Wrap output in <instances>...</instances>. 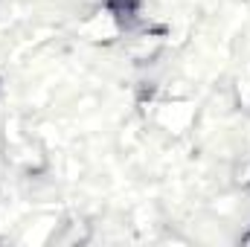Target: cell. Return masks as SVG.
Wrapping results in <instances>:
<instances>
[{
  "instance_id": "1",
  "label": "cell",
  "mask_w": 250,
  "mask_h": 247,
  "mask_svg": "<svg viewBox=\"0 0 250 247\" xmlns=\"http://www.w3.org/2000/svg\"><path fill=\"white\" fill-rule=\"evenodd\" d=\"M146 117L151 120V125L169 137H184L187 131H192V125L198 120V105L187 99V96H157L148 108Z\"/></svg>"
},
{
  "instance_id": "2",
  "label": "cell",
  "mask_w": 250,
  "mask_h": 247,
  "mask_svg": "<svg viewBox=\"0 0 250 247\" xmlns=\"http://www.w3.org/2000/svg\"><path fill=\"white\" fill-rule=\"evenodd\" d=\"M79 32H82L84 41H90V44H96V47H114V44H120L123 38H128V32L120 26V21H117L102 3H96V6L84 15V21L79 23Z\"/></svg>"
},
{
  "instance_id": "3",
  "label": "cell",
  "mask_w": 250,
  "mask_h": 247,
  "mask_svg": "<svg viewBox=\"0 0 250 247\" xmlns=\"http://www.w3.org/2000/svg\"><path fill=\"white\" fill-rule=\"evenodd\" d=\"M230 99H233V108L248 114L250 117V73H242L233 79L230 84Z\"/></svg>"
},
{
  "instance_id": "4",
  "label": "cell",
  "mask_w": 250,
  "mask_h": 247,
  "mask_svg": "<svg viewBox=\"0 0 250 247\" xmlns=\"http://www.w3.org/2000/svg\"><path fill=\"white\" fill-rule=\"evenodd\" d=\"M236 184L242 186V189H250V160L236 169Z\"/></svg>"
},
{
  "instance_id": "5",
  "label": "cell",
  "mask_w": 250,
  "mask_h": 247,
  "mask_svg": "<svg viewBox=\"0 0 250 247\" xmlns=\"http://www.w3.org/2000/svg\"><path fill=\"white\" fill-rule=\"evenodd\" d=\"M239 245H250V224H248L245 233H239Z\"/></svg>"
}]
</instances>
